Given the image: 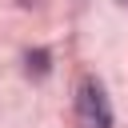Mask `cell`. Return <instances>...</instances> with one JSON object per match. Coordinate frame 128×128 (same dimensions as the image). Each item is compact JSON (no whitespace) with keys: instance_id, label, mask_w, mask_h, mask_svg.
<instances>
[{"instance_id":"6da1fadb","label":"cell","mask_w":128,"mask_h":128,"mask_svg":"<svg viewBox=\"0 0 128 128\" xmlns=\"http://www.w3.org/2000/svg\"><path fill=\"white\" fill-rule=\"evenodd\" d=\"M76 116H80V128H112V108H108V96L96 80H80Z\"/></svg>"}]
</instances>
